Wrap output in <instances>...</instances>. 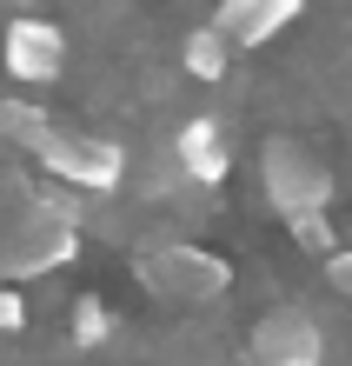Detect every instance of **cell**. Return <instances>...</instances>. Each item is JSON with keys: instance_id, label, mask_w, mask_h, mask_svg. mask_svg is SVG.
Instances as JSON below:
<instances>
[{"instance_id": "obj_1", "label": "cell", "mask_w": 352, "mask_h": 366, "mask_svg": "<svg viewBox=\"0 0 352 366\" xmlns=\"http://www.w3.org/2000/svg\"><path fill=\"white\" fill-rule=\"evenodd\" d=\"M259 193L266 207L279 213H313V207H333V167H326L313 147H299L293 134H273L259 147Z\"/></svg>"}, {"instance_id": "obj_2", "label": "cell", "mask_w": 352, "mask_h": 366, "mask_svg": "<svg viewBox=\"0 0 352 366\" xmlns=\"http://www.w3.org/2000/svg\"><path fill=\"white\" fill-rule=\"evenodd\" d=\"M34 160L47 167L54 180H67L74 193H114L126 180V147L106 134H86V127H47V140L34 147Z\"/></svg>"}, {"instance_id": "obj_3", "label": "cell", "mask_w": 352, "mask_h": 366, "mask_svg": "<svg viewBox=\"0 0 352 366\" xmlns=\"http://www.w3.org/2000/svg\"><path fill=\"white\" fill-rule=\"evenodd\" d=\"M140 280L160 300H193V307L233 293V267L219 260V253L193 247V240H166L160 253H140Z\"/></svg>"}, {"instance_id": "obj_4", "label": "cell", "mask_w": 352, "mask_h": 366, "mask_svg": "<svg viewBox=\"0 0 352 366\" xmlns=\"http://www.w3.org/2000/svg\"><path fill=\"white\" fill-rule=\"evenodd\" d=\"M74 213L60 207H34L20 227H7V240H0V280H40L54 273L60 260H74Z\"/></svg>"}, {"instance_id": "obj_5", "label": "cell", "mask_w": 352, "mask_h": 366, "mask_svg": "<svg viewBox=\"0 0 352 366\" xmlns=\"http://www.w3.org/2000/svg\"><path fill=\"white\" fill-rule=\"evenodd\" d=\"M0 67H7L20 87H54V80L67 74V34H60L54 20L20 14V20H7V34H0Z\"/></svg>"}, {"instance_id": "obj_6", "label": "cell", "mask_w": 352, "mask_h": 366, "mask_svg": "<svg viewBox=\"0 0 352 366\" xmlns=\"http://www.w3.org/2000/svg\"><path fill=\"white\" fill-rule=\"evenodd\" d=\"M239 366H326V340L313 327V313H299V307L266 313L253 327L246 360H239Z\"/></svg>"}, {"instance_id": "obj_7", "label": "cell", "mask_w": 352, "mask_h": 366, "mask_svg": "<svg viewBox=\"0 0 352 366\" xmlns=\"http://www.w3.org/2000/svg\"><path fill=\"white\" fill-rule=\"evenodd\" d=\"M173 167H180V180H193V187H219L233 174V127L219 114L180 120V134H173Z\"/></svg>"}, {"instance_id": "obj_8", "label": "cell", "mask_w": 352, "mask_h": 366, "mask_svg": "<svg viewBox=\"0 0 352 366\" xmlns=\"http://www.w3.org/2000/svg\"><path fill=\"white\" fill-rule=\"evenodd\" d=\"M299 7H306V0H219L213 27L226 34L233 47H266V40H279L299 20Z\"/></svg>"}, {"instance_id": "obj_9", "label": "cell", "mask_w": 352, "mask_h": 366, "mask_svg": "<svg viewBox=\"0 0 352 366\" xmlns=\"http://www.w3.org/2000/svg\"><path fill=\"white\" fill-rule=\"evenodd\" d=\"M233 54H239V47H233V40L219 34V27H213V20H206V27H193V34L180 40V67H186L193 80H226Z\"/></svg>"}, {"instance_id": "obj_10", "label": "cell", "mask_w": 352, "mask_h": 366, "mask_svg": "<svg viewBox=\"0 0 352 366\" xmlns=\"http://www.w3.org/2000/svg\"><path fill=\"white\" fill-rule=\"evenodd\" d=\"M47 127H54L47 107H34V100H0V140H14L20 154H34V147L47 140Z\"/></svg>"}, {"instance_id": "obj_11", "label": "cell", "mask_w": 352, "mask_h": 366, "mask_svg": "<svg viewBox=\"0 0 352 366\" xmlns=\"http://www.w3.org/2000/svg\"><path fill=\"white\" fill-rule=\"evenodd\" d=\"M67 340H74V347H86V353L106 347V340H114V307H106L100 293H80V300H74V320H67Z\"/></svg>"}, {"instance_id": "obj_12", "label": "cell", "mask_w": 352, "mask_h": 366, "mask_svg": "<svg viewBox=\"0 0 352 366\" xmlns=\"http://www.w3.org/2000/svg\"><path fill=\"white\" fill-rule=\"evenodd\" d=\"M326 213H333V207H313V213H286V227H293V240H299L306 253H319V260H326V253L339 247V233H333V220H326Z\"/></svg>"}, {"instance_id": "obj_13", "label": "cell", "mask_w": 352, "mask_h": 366, "mask_svg": "<svg viewBox=\"0 0 352 366\" xmlns=\"http://www.w3.org/2000/svg\"><path fill=\"white\" fill-rule=\"evenodd\" d=\"M27 327V300H20V280H0V340Z\"/></svg>"}, {"instance_id": "obj_14", "label": "cell", "mask_w": 352, "mask_h": 366, "mask_svg": "<svg viewBox=\"0 0 352 366\" xmlns=\"http://www.w3.org/2000/svg\"><path fill=\"white\" fill-rule=\"evenodd\" d=\"M326 287H339V293L352 300V247H346V253H339V247L326 253Z\"/></svg>"}, {"instance_id": "obj_15", "label": "cell", "mask_w": 352, "mask_h": 366, "mask_svg": "<svg viewBox=\"0 0 352 366\" xmlns=\"http://www.w3.org/2000/svg\"><path fill=\"white\" fill-rule=\"evenodd\" d=\"M7 7H34V0H7Z\"/></svg>"}]
</instances>
